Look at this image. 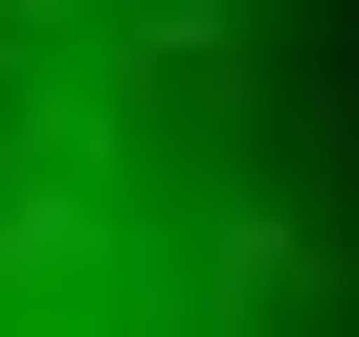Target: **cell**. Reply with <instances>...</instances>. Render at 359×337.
I'll return each instance as SVG.
<instances>
[{"label": "cell", "instance_id": "1", "mask_svg": "<svg viewBox=\"0 0 359 337\" xmlns=\"http://www.w3.org/2000/svg\"><path fill=\"white\" fill-rule=\"evenodd\" d=\"M0 337H359L337 0H0Z\"/></svg>", "mask_w": 359, "mask_h": 337}]
</instances>
